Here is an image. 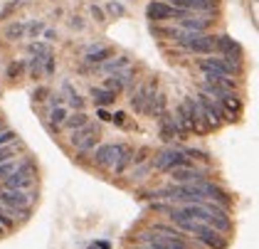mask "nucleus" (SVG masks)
I'll use <instances>...</instances> for the list:
<instances>
[{
  "label": "nucleus",
  "mask_w": 259,
  "mask_h": 249,
  "mask_svg": "<svg viewBox=\"0 0 259 249\" xmlns=\"http://www.w3.org/2000/svg\"><path fill=\"white\" fill-rule=\"evenodd\" d=\"M69 25H72L74 30H81V27H84V20H81V18H72V20H69Z\"/></svg>",
  "instance_id": "f704fd0d"
},
{
  "label": "nucleus",
  "mask_w": 259,
  "mask_h": 249,
  "mask_svg": "<svg viewBox=\"0 0 259 249\" xmlns=\"http://www.w3.org/2000/svg\"><path fill=\"white\" fill-rule=\"evenodd\" d=\"M97 116H99L101 123H111V114H109L106 109H97Z\"/></svg>",
  "instance_id": "7c9ffc66"
},
{
  "label": "nucleus",
  "mask_w": 259,
  "mask_h": 249,
  "mask_svg": "<svg viewBox=\"0 0 259 249\" xmlns=\"http://www.w3.org/2000/svg\"><path fill=\"white\" fill-rule=\"evenodd\" d=\"M111 123H114V126H119V129H131L128 116L123 114V111H114V114H111Z\"/></svg>",
  "instance_id": "a878e982"
},
{
  "label": "nucleus",
  "mask_w": 259,
  "mask_h": 249,
  "mask_svg": "<svg viewBox=\"0 0 259 249\" xmlns=\"http://www.w3.org/2000/svg\"><path fill=\"white\" fill-rule=\"evenodd\" d=\"M168 180L173 185H195V183H205V180H215L207 168H198L195 163L193 165H185V168H176V171L168 173Z\"/></svg>",
  "instance_id": "39448f33"
},
{
  "label": "nucleus",
  "mask_w": 259,
  "mask_h": 249,
  "mask_svg": "<svg viewBox=\"0 0 259 249\" xmlns=\"http://www.w3.org/2000/svg\"><path fill=\"white\" fill-rule=\"evenodd\" d=\"M50 94V92H47V89H45V87H37V89H35V92H32V99H35V101H45V99H42V96H47Z\"/></svg>",
  "instance_id": "2f4dec72"
},
{
  "label": "nucleus",
  "mask_w": 259,
  "mask_h": 249,
  "mask_svg": "<svg viewBox=\"0 0 259 249\" xmlns=\"http://www.w3.org/2000/svg\"><path fill=\"white\" fill-rule=\"evenodd\" d=\"M15 141H20L18 134H15L13 129H8V131H3V134H0V148H3V146H10V143H15Z\"/></svg>",
  "instance_id": "c85d7f7f"
},
{
  "label": "nucleus",
  "mask_w": 259,
  "mask_h": 249,
  "mask_svg": "<svg viewBox=\"0 0 259 249\" xmlns=\"http://www.w3.org/2000/svg\"><path fill=\"white\" fill-rule=\"evenodd\" d=\"M178 27L183 32H198V35H202V32H207L212 27V20L205 18V15H188V18L178 20Z\"/></svg>",
  "instance_id": "9d476101"
},
{
  "label": "nucleus",
  "mask_w": 259,
  "mask_h": 249,
  "mask_svg": "<svg viewBox=\"0 0 259 249\" xmlns=\"http://www.w3.org/2000/svg\"><path fill=\"white\" fill-rule=\"evenodd\" d=\"M3 131H8V123H5V118L0 116V134H3Z\"/></svg>",
  "instance_id": "4c0bfd02"
},
{
  "label": "nucleus",
  "mask_w": 259,
  "mask_h": 249,
  "mask_svg": "<svg viewBox=\"0 0 259 249\" xmlns=\"http://www.w3.org/2000/svg\"><path fill=\"white\" fill-rule=\"evenodd\" d=\"M57 106H62V96L52 94L50 96V109H57Z\"/></svg>",
  "instance_id": "72a5a7b5"
},
{
  "label": "nucleus",
  "mask_w": 259,
  "mask_h": 249,
  "mask_svg": "<svg viewBox=\"0 0 259 249\" xmlns=\"http://www.w3.org/2000/svg\"><path fill=\"white\" fill-rule=\"evenodd\" d=\"M165 5H173L185 13H212L218 10V0H160Z\"/></svg>",
  "instance_id": "1a4fd4ad"
},
{
  "label": "nucleus",
  "mask_w": 259,
  "mask_h": 249,
  "mask_svg": "<svg viewBox=\"0 0 259 249\" xmlns=\"http://www.w3.org/2000/svg\"><path fill=\"white\" fill-rule=\"evenodd\" d=\"M121 151H123V143H99V146L92 151L94 165H97V168H104V171H111L114 163L119 160Z\"/></svg>",
  "instance_id": "423d86ee"
},
{
  "label": "nucleus",
  "mask_w": 259,
  "mask_h": 249,
  "mask_svg": "<svg viewBox=\"0 0 259 249\" xmlns=\"http://www.w3.org/2000/svg\"><path fill=\"white\" fill-rule=\"evenodd\" d=\"M89 249H111V247H109L106 242H92V244H89Z\"/></svg>",
  "instance_id": "c9c22d12"
},
{
  "label": "nucleus",
  "mask_w": 259,
  "mask_h": 249,
  "mask_svg": "<svg viewBox=\"0 0 259 249\" xmlns=\"http://www.w3.org/2000/svg\"><path fill=\"white\" fill-rule=\"evenodd\" d=\"M45 39H57V32H55V30H47V32H45Z\"/></svg>",
  "instance_id": "e433bc0d"
},
{
  "label": "nucleus",
  "mask_w": 259,
  "mask_h": 249,
  "mask_svg": "<svg viewBox=\"0 0 259 249\" xmlns=\"http://www.w3.org/2000/svg\"><path fill=\"white\" fill-rule=\"evenodd\" d=\"M215 39H218V35H210V32H202V35H198V32H183L178 45L185 52H190V55L210 57V55H215Z\"/></svg>",
  "instance_id": "7ed1b4c3"
},
{
  "label": "nucleus",
  "mask_w": 259,
  "mask_h": 249,
  "mask_svg": "<svg viewBox=\"0 0 259 249\" xmlns=\"http://www.w3.org/2000/svg\"><path fill=\"white\" fill-rule=\"evenodd\" d=\"M183 153H185V158H190L193 163L195 160H200V163H210V155L205 153V151H198V148H180Z\"/></svg>",
  "instance_id": "5701e85b"
},
{
  "label": "nucleus",
  "mask_w": 259,
  "mask_h": 249,
  "mask_svg": "<svg viewBox=\"0 0 259 249\" xmlns=\"http://www.w3.org/2000/svg\"><path fill=\"white\" fill-rule=\"evenodd\" d=\"M146 15H148V20H156V22H165V20H173V18L176 20L188 18L185 10H178V8H173V5H165V3H160V0L148 3Z\"/></svg>",
  "instance_id": "0eeeda50"
},
{
  "label": "nucleus",
  "mask_w": 259,
  "mask_h": 249,
  "mask_svg": "<svg viewBox=\"0 0 259 249\" xmlns=\"http://www.w3.org/2000/svg\"><path fill=\"white\" fill-rule=\"evenodd\" d=\"M151 158H153V151H151L148 146L134 148V165H131V168H136V165H143V163H148Z\"/></svg>",
  "instance_id": "6ab92c4d"
},
{
  "label": "nucleus",
  "mask_w": 259,
  "mask_h": 249,
  "mask_svg": "<svg viewBox=\"0 0 259 249\" xmlns=\"http://www.w3.org/2000/svg\"><path fill=\"white\" fill-rule=\"evenodd\" d=\"M153 30V35H158V37H168L173 39V42H178L183 37V30L180 27H170V25H165V27H151Z\"/></svg>",
  "instance_id": "a211bd4d"
},
{
  "label": "nucleus",
  "mask_w": 259,
  "mask_h": 249,
  "mask_svg": "<svg viewBox=\"0 0 259 249\" xmlns=\"http://www.w3.org/2000/svg\"><path fill=\"white\" fill-rule=\"evenodd\" d=\"M32 202H35V192H25V190H10L0 185V205L5 208H15L20 212L22 220H27L32 215Z\"/></svg>",
  "instance_id": "20e7f679"
},
{
  "label": "nucleus",
  "mask_w": 259,
  "mask_h": 249,
  "mask_svg": "<svg viewBox=\"0 0 259 249\" xmlns=\"http://www.w3.org/2000/svg\"><path fill=\"white\" fill-rule=\"evenodd\" d=\"M92 15H94V20H97V22H104V13H101V8L92 5Z\"/></svg>",
  "instance_id": "473e14b6"
},
{
  "label": "nucleus",
  "mask_w": 259,
  "mask_h": 249,
  "mask_svg": "<svg viewBox=\"0 0 259 249\" xmlns=\"http://www.w3.org/2000/svg\"><path fill=\"white\" fill-rule=\"evenodd\" d=\"M22 72H25V62H10V64H8V69H5L8 79H20Z\"/></svg>",
  "instance_id": "393cba45"
},
{
  "label": "nucleus",
  "mask_w": 259,
  "mask_h": 249,
  "mask_svg": "<svg viewBox=\"0 0 259 249\" xmlns=\"http://www.w3.org/2000/svg\"><path fill=\"white\" fill-rule=\"evenodd\" d=\"M114 57V52L109 50V47H94L87 57H84V62L87 64H92V67H97V64H104V62H109V59Z\"/></svg>",
  "instance_id": "2eb2a0df"
},
{
  "label": "nucleus",
  "mask_w": 259,
  "mask_h": 249,
  "mask_svg": "<svg viewBox=\"0 0 259 249\" xmlns=\"http://www.w3.org/2000/svg\"><path fill=\"white\" fill-rule=\"evenodd\" d=\"M185 165H193V160L190 158H185V153L180 151V148H173V146H168V148H160L153 153L151 158V168L158 173H168L176 171V168H185Z\"/></svg>",
  "instance_id": "f03ea898"
},
{
  "label": "nucleus",
  "mask_w": 259,
  "mask_h": 249,
  "mask_svg": "<svg viewBox=\"0 0 259 249\" xmlns=\"http://www.w3.org/2000/svg\"><path fill=\"white\" fill-rule=\"evenodd\" d=\"M106 13L114 15V18H123V15H126V8H123L121 3H114V0H111V3H106Z\"/></svg>",
  "instance_id": "cd10ccee"
},
{
  "label": "nucleus",
  "mask_w": 259,
  "mask_h": 249,
  "mask_svg": "<svg viewBox=\"0 0 259 249\" xmlns=\"http://www.w3.org/2000/svg\"><path fill=\"white\" fill-rule=\"evenodd\" d=\"M104 89H109V92H114V94L119 96V92H123V87H126V79L121 77V74H109V77L104 79V84H101Z\"/></svg>",
  "instance_id": "dca6fc26"
},
{
  "label": "nucleus",
  "mask_w": 259,
  "mask_h": 249,
  "mask_svg": "<svg viewBox=\"0 0 259 249\" xmlns=\"http://www.w3.org/2000/svg\"><path fill=\"white\" fill-rule=\"evenodd\" d=\"M42 30H45V22H42V20H35V22H30V25H27V30H25V32H30V37L35 39Z\"/></svg>",
  "instance_id": "c756f323"
},
{
  "label": "nucleus",
  "mask_w": 259,
  "mask_h": 249,
  "mask_svg": "<svg viewBox=\"0 0 259 249\" xmlns=\"http://www.w3.org/2000/svg\"><path fill=\"white\" fill-rule=\"evenodd\" d=\"M69 109H72V111H84V109H87V99L79 94H72L69 96Z\"/></svg>",
  "instance_id": "bb28decb"
},
{
  "label": "nucleus",
  "mask_w": 259,
  "mask_h": 249,
  "mask_svg": "<svg viewBox=\"0 0 259 249\" xmlns=\"http://www.w3.org/2000/svg\"><path fill=\"white\" fill-rule=\"evenodd\" d=\"M176 118L183 121V123H190V126H193V131H195V126H198V121H200L198 101H195L193 96H185V99L178 104V109H176Z\"/></svg>",
  "instance_id": "6e6552de"
},
{
  "label": "nucleus",
  "mask_w": 259,
  "mask_h": 249,
  "mask_svg": "<svg viewBox=\"0 0 259 249\" xmlns=\"http://www.w3.org/2000/svg\"><path fill=\"white\" fill-rule=\"evenodd\" d=\"M67 109L64 106H57V109H50V121L55 123V131H57V126H62L64 123V118H67Z\"/></svg>",
  "instance_id": "b1692460"
},
{
  "label": "nucleus",
  "mask_w": 259,
  "mask_h": 249,
  "mask_svg": "<svg viewBox=\"0 0 259 249\" xmlns=\"http://www.w3.org/2000/svg\"><path fill=\"white\" fill-rule=\"evenodd\" d=\"M134 165V146H128V143H123V151H121L119 160L114 163V168H111V173L114 175H126V171Z\"/></svg>",
  "instance_id": "9b49d317"
},
{
  "label": "nucleus",
  "mask_w": 259,
  "mask_h": 249,
  "mask_svg": "<svg viewBox=\"0 0 259 249\" xmlns=\"http://www.w3.org/2000/svg\"><path fill=\"white\" fill-rule=\"evenodd\" d=\"M18 151H25V143H22V141H15V143H10V146H3V148H0V163L18 158Z\"/></svg>",
  "instance_id": "f3484780"
},
{
  "label": "nucleus",
  "mask_w": 259,
  "mask_h": 249,
  "mask_svg": "<svg viewBox=\"0 0 259 249\" xmlns=\"http://www.w3.org/2000/svg\"><path fill=\"white\" fill-rule=\"evenodd\" d=\"M25 30H27V25L25 22H13V25H8V30H5V37L8 39H18L25 35Z\"/></svg>",
  "instance_id": "4be33fe9"
},
{
  "label": "nucleus",
  "mask_w": 259,
  "mask_h": 249,
  "mask_svg": "<svg viewBox=\"0 0 259 249\" xmlns=\"http://www.w3.org/2000/svg\"><path fill=\"white\" fill-rule=\"evenodd\" d=\"M99 143H101V134L87 136V138L81 141L79 146H77V151H79V153H92V151H94V148H97Z\"/></svg>",
  "instance_id": "aec40b11"
},
{
  "label": "nucleus",
  "mask_w": 259,
  "mask_h": 249,
  "mask_svg": "<svg viewBox=\"0 0 259 249\" xmlns=\"http://www.w3.org/2000/svg\"><path fill=\"white\" fill-rule=\"evenodd\" d=\"M198 69L202 74H215V77H232L235 79L242 74V59L210 55V57L198 59Z\"/></svg>",
  "instance_id": "f257e3e1"
},
{
  "label": "nucleus",
  "mask_w": 259,
  "mask_h": 249,
  "mask_svg": "<svg viewBox=\"0 0 259 249\" xmlns=\"http://www.w3.org/2000/svg\"><path fill=\"white\" fill-rule=\"evenodd\" d=\"M126 64H128V59H126V57H119V59L111 57L109 62H104L99 69H97V72H116V69H123Z\"/></svg>",
  "instance_id": "412c9836"
},
{
  "label": "nucleus",
  "mask_w": 259,
  "mask_h": 249,
  "mask_svg": "<svg viewBox=\"0 0 259 249\" xmlns=\"http://www.w3.org/2000/svg\"><path fill=\"white\" fill-rule=\"evenodd\" d=\"M87 123H89V114H87V111H72V114H67L62 126H64L67 131H77V129L87 126Z\"/></svg>",
  "instance_id": "4468645a"
},
{
  "label": "nucleus",
  "mask_w": 259,
  "mask_h": 249,
  "mask_svg": "<svg viewBox=\"0 0 259 249\" xmlns=\"http://www.w3.org/2000/svg\"><path fill=\"white\" fill-rule=\"evenodd\" d=\"M89 96H92V101H94L99 109H106V106H111V104L116 101V94L109 92V89H104V87H92V89H89Z\"/></svg>",
  "instance_id": "f8f14e48"
},
{
  "label": "nucleus",
  "mask_w": 259,
  "mask_h": 249,
  "mask_svg": "<svg viewBox=\"0 0 259 249\" xmlns=\"http://www.w3.org/2000/svg\"><path fill=\"white\" fill-rule=\"evenodd\" d=\"M94 134H101V126L89 121L87 126H81V129H77V131H69V143H72V146H79L87 136H94Z\"/></svg>",
  "instance_id": "ddd939ff"
},
{
  "label": "nucleus",
  "mask_w": 259,
  "mask_h": 249,
  "mask_svg": "<svg viewBox=\"0 0 259 249\" xmlns=\"http://www.w3.org/2000/svg\"><path fill=\"white\" fill-rule=\"evenodd\" d=\"M5 234H8V232H5V230H3V227H0V237H5Z\"/></svg>",
  "instance_id": "58836bf2"
}]
</instances>
